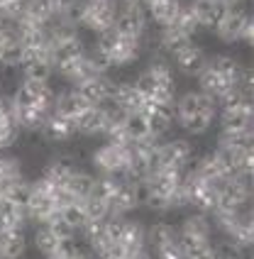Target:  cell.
I'll use <instances>...</instances> for the list:
<instances>
[{"label":"cell","instance_id":"cell-1","mask_svg":"<svg viewBox=\"0 0 254 259\" xmlns=\"http://www.w3.org/2000/svg\"><path fill=\"white\" fill-rule=\"evenodd\" d=\"M130 147V144H127ZM127 147L103 142L93 147L91 152V164L98 176H117V179H130L127 176Z\"/></svg>","mask_w":254,"mask_h":259},{"label":"cell","instance_id":"cell-2","mask_svg":"<svg viewBox=\"0 0 254 259\" xmlns=\"http://www.w3.org/2000/svg\"><path fill=\"white\" fill-rule=\"evenodd\" d=\"M188 8L200 29H215L225 20V15L232 10L227 0H191Z\"/></svg>","mask_w":254,"mask_h":259},{"label":"cell","instance_id":"cell-3","mask_svg":"<svg viewBox=\"0 0 254 259\" xmlns=\"http://www.w3.org/2000/svg\"><path fill=\"white\" fill-rule=\"evenodd\" d=\"M215 122L220 132H252L254 127V113H252V101L235 105V108H225L218 110Z\"/></svg>","mask_w":254,"mask_h":259},{"label":"cell","instance_id":"cell-4","mask_svg":"<svg viewBox=\"0 0 254 259\" xmlns=\"http://www.w3.org/2000/svg\"><path fill=\"white\" fill-rule=\"evenodd\" d=\"M115 15H117V10H115L113 0H86V15L81 27L98 34L103 29L113 27Z\"/></svg>","mask_w":254,"mask_h":259},{"label":"cell","instance_id":"cell-5","mask_svg":"<svg viewBox=\"0 0 254 259\" xmlns=\"http://www.w3.org/2000/svg\"><path fill=\"white\" fill-rule=\"evenodd\" d=\"M115 81L110 73H103V76H93L88 78L86 83L76 86L73 91L83 98L91 108H98V105H108L110 103V96H113V88H115Z\"/></svg>","mask_w":254,"mask_h":259},{"label":"cell","instance_id":"cell-6","mask_svg":"<svg viewBox=\"0 0 254 259\" xmlns=\"http://www.w3.org/2000/svg\"><path fill=\"white\" fill-rule=\"evenodd\" d=\"M205 64H208V57H205L203 47H200L198 42L186 44L179 54H174V57H171V66H174V71H179L181 76H186V78H196L198 73L203 71V66H205Z\"/></svg>","mask_w":254,"mask_h":259},{"label":"cell","instance_id":"cell-7","mask_svg":"<svg viewBox=\"0 0 254 259\" xmlns=\"http://www.w3.org/2000/svg\"><path fill=\"white\" fill-rule=\"evenodd\" d=\"M20 135H22V130L15 120L10 96L0 93V152H8L15 144H20Z\"/></svg>","mask_w":254,"mask_h":259},{"label":"cell","instance_id":"cell-8","mask_svg":"<svg viewBox=\"0 0 254 259\" xmlns=\"http://www.w3.org/2000/svg\"><path fill=\"white\" fill-rule=\"evenodd\" d=\"M42 135V140L47 144H69L71 140H76V125L66 120V117L57 115V113H49V117L42 122V127L37 130Z\"/></svg>","mask_w":254,"mask_h":259},{"label":"cell","instance_id":"cell-9","mask_svg":"<svg viewBox=\"0 0 254 259\" xmlns=\"http://www.w3.org/2000/svg\"><path fill=\"white\" fill-rule=\"evenodd\" d=\"M147 13L144 8H137V10H120L115 15L113 29L120 34V37H132V39H144L147 34Z\"/></svg>","mask_w":254,"mask_h":259},{"label":"cell","instance_id":"cell-10","mask_svg":"<svg viewBox=\"0 0 254 259\" xmlns=\"http://www.w3.org/2000/svg\"><path fill=\"white\" fill-rule=\"evenodd\" d=\"M147 98L135 88L132 81H115L113 96H110V105L122 110V113H142Z\"/></svg>","mask_w":254,"mask_h":259},{"label":"cell","instance_id":"cell-11","mask_svg":"<svg viewBox=\"0 0 254 259\" xmlns=\"http://www.w3.org/2000/svg\"><path fill=\"white\" fill-rule=\"evenodd\" d=\"M91 105L73 91V88H66V91H54V103H52V113H57V115L66 117L71 122H76L78 117L83 115L86 110H88Z\"/></svg>","mask_w":254,"mask_h":259},{"label":"cell","instance_id":"cell-12","mask_svg":"<svg viewBox=\"0 0 254 259\" xmlns=\"http://www.w3.org/2000/svg\"><path fill=\"white\" fill-rule=\"evenodd\" d=\"M27 228H0V259H25Z\"/></svg>","mask_w":254,"mask_h":259},{"label":"cell","instance_id":"cell-13","mask_svg":"<svg viewBox=\"0 0 254 259\" xmlns=\"http://www.w3.org/2000/svg\"><path fill=\"white\" fill-rule=\"evenodd\" d=\"M86 52H88V47H86L83 37L76 34V37H71L66 42H59L52 47V64H54V69H64V66H69L73 61L83 59Z\"/></svg>","mask_w":254,"mask_h":259},{"label":"cell","instance_id":"cell-14","mask_svg":"<svg viewBox=\"0 0 254 259\" xmlns=\"http://www.w3.org/2000/svg\"><path fill=\"white\" fill-rule=\"evenodd\" d=\"M78 169V161L76 157H71V154H57V157L52 159L47 166H44L42 176L52 184V186H64L66 181H69V176Z\"/></svg>","mask_w":254,"mask_h":259},{"label":"cell","instance_id":"cell-15","mask_svg":"<svg viewBox=\"0 0 254 259\" xmlns=\"http://www.w3.org/2000/svg\"><path fill=\"white\" fill-rule=\"evenodd\" d=\"M179 230L181 232H188V235H193L198 240H203V242H210L213 235H215V225H213V220L208 213H198V210H191L188 215L179 223Z\"/></svg>","mask_w":254,"mask_h":259},{"label":"cell","instance_id":"cell-16","mask_svg":"<svg viewBox=\"0 0 254 259\" xmlns=\"http://www.w3.org/2000/svg\"><path fill=\"white\" fill-rule=\"evenodd\" d=\"M247 15H249L247 13V8H235V10H230V13L225 15V20L213 29L215 37H218L220 42H225V44L240 42V29H242V22H244Z\"/></svg>","mask_w":254,"mask_h":259},{"label":"cell","instance_id":"cell-17","mask_svg":"<svg viewBox=\"0 0 254 259\" xmlns=\"http://www.w3.org/2000/svg\"><path fill=\"white\" fill-rule=\"evenodd\" d=\"M144 52V39H132V37H120V42L115 47V52L110 54V64L113 69H122V66H130L135 64L137 59L142 57Z\"/></svg>","mask_w":254,"mask_h":259},{"label":"cell","instance_id":"cell-18","mask_svg":"<svg viewBox=\"0 0 254 259\" xmlns=\"http://www.w3.org/2000/svg\"><path fill=\"white\" fill-rule=\"evenodd\" d=\"M122 132L130 142H144L152 135V127H149V117L144 113H125L122 117Z\"/></svg>","mask_w":254,"mask_h":259},{"label":"cell","instance_id":"cell-19","mask_svg":"<svg viewBox=\"0 0 254 259\" xmlns=\"http://www.w3.org/2000/svg\"><path fill=\"white\" fill-rule=\"evenodd\" d=\"M22 78L25 81H42V83H52L54 78V64L47 61V59H34V57H25L22 66Z\"/></svg>","mask_w":254,"mask_h":259},{"label":"cell","instance_id":"cell-20","mask_svg":"<svg viewBox=\"0 0 254 259\" xmlns=\"http://www.w3.org/2000/svg\"><path fill=\"white\" fill-rule=\"evenodd\" d=\"M166 29L176 32V34H184V37H188V39L196 37L200 27H198V22H196V17H193V13H191V8H188V3L181 0V5H179L176 15L171 17V22L166 25Z\"/></svg>","mask_w":254,"mask_h":259},{"label":"cell","instance_id":"cell-21","mask_svg":"<svg viewBox=\"0 0 254 259\" xmlns=\"http://www.w3.org/2000/svg\"><path fill=\"white\" fill-rule=\"evenodd\" d=\"M208 61H210V66L225 78L227 83H235V86L240 83L244 66H242V61L237 57H232V54H220V57H210Z\"/></svg>","mask_w":254,"mask_h":259},{"label":"cell","instance_id":"cell-22","mask_svg":"<svg viewBox=\"0 0 254 259\" xmlns=\"http://www.w3.org/2000/svg\"><path fill=\"white\" fill-rule=\"evenodd\" d=\"M93 186H96V174L86 171V169H81V166L71 174L69 181H66V188L73 193L76 201H86V198L91 196Z\"/></svg>","mask_w":254,"mask_h":259},{"label":"cell","instance_id":"cell-23","mask_svg":"<svg viewBox=\"0 0 254 259\" xmlns=\"http://www.w3.org/2000/svg\"><path fill=\"white\" fill-rule=\"evenodd\" d=\"M27 210L0 196V228H27Z\"/></svg>","mask_w":254,"mask_h":259},{"label":"cell","instance_id":"cell-24","mask_svg":"<svg viewBox=\"0 0 254 259\" xmlns=\"http://www.w3.org/2000/svg\"><path fill=\"white\" fill-rule=\"evenodd\" d=\"M0 196L3 198H8L10 203L15 205H27L29 196H32V181H29L27 176H20V179H13V181H8L5 188L0 191Z\"/></svg>","mask_w":254,"mask_h":259},{"label":"cell","instance_id":"cell-25","mask_svg":"<svg viewBox=\"0 0 254 259\" xmlns=\"http://www.w3.org/2000/svg\"><path fill=\"white\" fill-rule=\"evenodd\" d=\"M215 144L227 147V149H232L237 154H244V152H252L254 149V137L252 132H218Z\"/></svg>","mask_w":254,"mask_h":259},{"label":"cell","instance_id":"cell-26","mask_svg":"<svg viewBox=\"0 0 254 259\" xmlns=\"http://www.w3.org/2000/svg\"><path fill=\"white\" fill-rule=\"evenodd\" d=\"M57 235L49 228V223H37L34 225V232H32V247L42 254V257H49L54 249H57Z\"/></svg>","mask_w":254,"mask_h":259},{"label":"cell","instance_id":"cell-27","mask_svg":"<svg viewBox=\"0 0 254 259\" xmlns=\"http://www.w3.org/2000/svg\"><path fill=\"white\" fill-rule=\"evenodd\" d=\"M179 5H181V0H156L154 5H149L144 13H147V20H152L154 25L166 27L171 22V17L179 10Z\"/></svg>","mask_w":254,"mask_h":259},{"label":"cell","instance_id":"cell-28","mask_svg":"<svg viewBox=\"0 0 254 259\" xmlns=\"http://www.w3.org/2000/svg\"><path fill=\"white\" fill-rule=\"evenodd\" d=\"M57 218L64 223V225H69L73 232H78L83 228V223L88 220L86 218V210H83V203L81 201H73V203H66V205H61L57 210Z\"/></svg>","mask_w":254,"mask_h":259},{"label":"cell","instance_id":"cell-29","mask_svg":"<svg viewBox=\"0 0 254 259\" xmlns=\"http://www.w3.org/2000/svg\"><path fill=\"white\" fill-rule=\"evenodd\" d=\"M22 61H25V47H22L20 39L10 42L0 52V66H3V69H20Z\"/></svg>","mask_w":254,"mask_h":259},{"label":"cell","instance_id":"cell-30","mask_svg":"<svg viewBox=\"0 0 254 259\" xmlns=\"http://www.w3.org/2000/svg\"><path fill=\"white\" fill-rule=\"evenodd\" d=\"M132 83H135V88L140 91L147 101H152V98L156 96V91H159V86H164V83H159V78H156L154 73L147 71V69H144L137 78H132Z\"/></svg>","mask_w":254,"mask_h":259},{"label":"cell","instance_id":"cell-31","mask_svg":"<svg viewBox=\"0 0 254 259\" xmlns=\"http://www.w3.org/2000/svg\"><path fill=\"white\" fill-rule=\"evenodd\" d=\"M17 39V27H15V22L10 20H0V52L8 47L10 42Z\"/></svg>","mask_w":254,"mask_h":259},{"label":"cell","instance_id":"cell-32","mask_svg":"<svg viewBox=\"0 0 254 259\" xmlns=\"http://www.w3.org/2000/svg\"><path fill=\"white\" fill-rule=\"evenodd\" d=\"M252 37H254L252 15H247V17H244V22H242V29H240V42H244V44H252Z\"/></svg>","mask_w":254,"mask_h":259},{"label":"cell","instance_id":"cell-33","mask_svg":"<svg viewBox=\"0 0 254 259\" xmlns=\"http://www.w3.org/2000/svg\"><path fill=\"white\" fill-rule=\"evenodd\" d=\"M115 10L120 13V10H137L142 8V0H113Z\"/></svg>","mask_w":254,"mask_h":259},{"label":"cell","instance_id":"cell-34","mask_svg":"<svg viewBox=\"0 0 254 259\" xmlns=\"http://www.w3.org/2000/svg\"><path fill=\"white\" fill-rule=\"evenodd\" d=\"M127 259H154V257H152V252H149L147 247H142V249H137V252H132Z\"/></svg>","mask_w":254,"mask_h":259},{"label":"cell","instance_id":"cell-35","mask_svg":"<svg viewBox=\"0 0 254 259\" xmlns=\"http://www.w3.org/2000/svg\"><path fill=\"white\" fill-rule=\"evenodd\" d=\"M191 259H215V257H213L210 245H208V247H203V249H200L198 254H193V257H191Z\"/></svg>","mask_w":254,"mask_h":259},{"label":"cell","instance_id":"cell-36","mask_svg":"<svg viewBox=\"0 0 254 259\" xmlns=\"http://www.w3.org/2000/svg\"><path fill=\"white\" fill-rule=\"evenodd\" d=\"M71 259H96V254H93L91 249H81V252H76Z\"/></svg>","mask_w":254,"mask_h":259},{"label":"cell","instance_id":"cell-37","mask_svg":"<svg viewBox=\"0 0 254 259\" xmlns=\"http://www.w3.org/2000/svg\"><path fill=\"white\" fill-rule=\"evenodd\" d=\"M156 0H142V8H144V10H147V8H149V5H154Z\"/></svg>","mask_w":254,"mask_h":259},{"label":"cell","instance_id":"cell-38","mask_svg":"<svg viewBox=\"0 0 254 259\" xmlns=\"http://www.w3.org/2000/svg\"><path fill=\"white\" fill-rule=\"evenodd\" d=\"M44 259H54V257H44Z\"/></svg>","mask_w":254,"mask_h":259}]
</instances>
